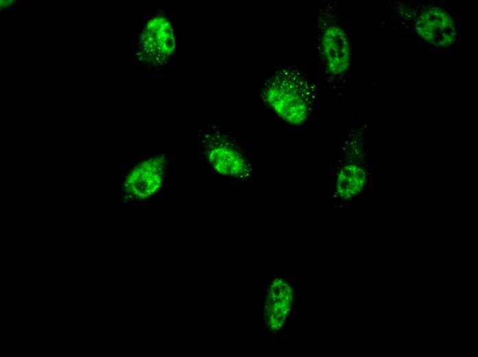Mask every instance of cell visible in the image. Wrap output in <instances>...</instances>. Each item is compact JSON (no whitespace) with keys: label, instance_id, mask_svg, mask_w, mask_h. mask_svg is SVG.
Masks as SVG:
<instances>
[{"label":"cell","instance_id":"6da1fadb","mask_svg":"<svg viewBox=\"0 0 478 357\" xmlns=\"http://www.w3.org/2000/svg\"><path fill=\"white\" fill-rule=\"evenodd\" d=\"M317 95L313 81L300 69L285 67L275 71L264 81L262 102L281 119L299 126L310 117Z\"/></svg>","mask_w":478,"mask_h":357},{"label":"cell","instance_id":"7a4b0ae2","mask_svg":"<svg viewBox=\"0 0 478 357\" xmlns=\"http://www.w3.org/2000/svg\"><path fill=\"white\" fill-rule=\"evenodd\" d=\"M200 136V152L214 172L237 183L252 180L251 161L240 142L214 126L203 130Z\"/></svg>","mask_w":478,"mask_h":357},{"label":"cell","instance_id":"3957f363","mask_svg":"<svg viewBox=\"0 0 478 357\" xmlns=\"http://www.w3.org/2000/svg\"><path fill=\"white\" fill-rule=\"evenodd\" d=\"M317 47L326 74L342 77L349 69L351 47L345 30L332 12L322 11L316 23Z\"/></svg>","mask_w":478,"mask_h":357},{"label":"cell","instance_id":"277c9868","mask_svg":"<svg viewBox=\"0 0 478 357\" xmlns=\"http://www.w3.org/2000/svg\"><path fill=\"white\" fill-rule=\"evenodd\" d=\"M295 287L291 279L273 273L269 280L264 308L267 331L280 335L292 317L295 306Z\"/></svg>","mask_w":478,"mask_h":357},{"label":"cell","instance_id":"5b68a950","mask_svg":"<svg viewBox=\"0 0 478 357\" xmlns=\"http://www.w3.org/2000/svg\"><path fill=\"white\" fill-rule=\"evenodd\" d=\"M175 46V32L171 21L162 14H157L148 21L142 30L137 47L140 59L157 66L170 62Z\"/></svg>","mask_w":478,"mask_h":357},{"label":"cell","instance_id":"8992f818","mask_svg":"<svg viewBox=\"0 0 478 357\" xmlns=\"http://www.w3.org/2000/svg\"><path fill=\"white\" fill-rule=\"evenodd\" d=\"M168 166V162L163 155L140 162L126 177L124 189L137 198L152 196L162 187Z\"/></svg>","mask_w":478,"mask_h":357},{"label":"cell","instance_id":"52a82bcc","mask_svg":"<svg viewBox=\"0 0 478 357\" xmlns=\"http://www.w3.org/2000/svg\"><path fill=\"white\" fill-rule=\"evenodd\" d=\"M416 30L425 41L437 47H446L455 41V23L446 10L429 5L416 19Z\"/></svg>","mask_w":478,"mask_h":357},{"label":"cell","instance_id":"ba28073f","mask_svg":"<svg viewBox=\"0 0 478 357\" xmlns=\"http://www.w3.org/2000/svg\"><path fill=\"white\" fill-rule=\"evenodd\" d=\"M365 178L364 172L359 166L354 164L345 165L337 174V193L345 199L354 196L362 189Z\"/></svg>","mask_w":478,"mask_h":357}]
</instances>
